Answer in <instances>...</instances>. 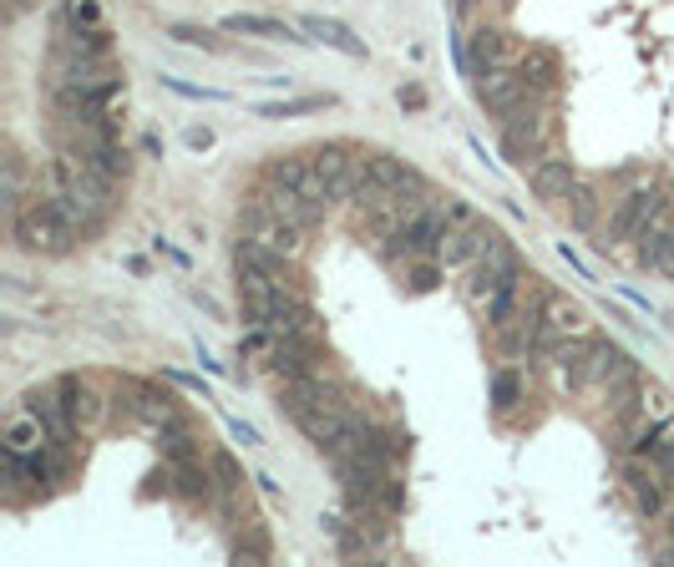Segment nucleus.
Returning a JSON list of instances; mask_svg holds the SVG:
<instances>
[{
	"label": "nucleus",
	"mask_w": 674,
	"mask_h": 567,
	"mask_svg": "<svg viewBox=\"0 0 674 567\" xmlns=\"http://www.w3.org/2000/svg\"><path fill=\"white\" fill-rule=\"evenodd\" d=\"M11 233L15 244L26 248V254H41V259H61V254H72L82 229H76L72 208L61 193H41L30 208H21L11 219Z\"/></svg>",
	"instance_id": "nucleus-1"
},
{
	"label": "nucleus",
	"mask_w": 674,
	"mask_h": 567,
	"mask_svg": "<svg viewBox=\"0 0 674 567\" xmlns=\"http://www.w3.org/2000/svg\"><path fill=\"white\" fill-rule=\"evenodd\" d=\"M548 137H553V112L542 107V97H528L517 112L502 116V158L507 162H523V168H528V158L538 162Z\"/></svg>",
	"instance_id": "nucleus-2"
},
{
	"label": "nucleus",
	"mask_w": 674,
	"mask_h": 567,
	"mask_svg": "<svg viewBox=\"0 0 674 567\" xmlns=\"http://www.w3.org/2000/svg\"><path fill=\"white\" fill-rule=\"evenodd\" d=\"M290 299H305V294H294V289H284L269 269H254V263H244L238 269V309H244V320L254 324V330H269L274 324V315Z\"/></svg>",
	"instance_id": "nucleus-3"
},
{
	"label": "nucleus",
	"mask_w": 674,
	"mask_h": 567,
	"mask_svg": "<svg viewBox=\"0 0 674 567\" xmlns=\"http://www.w3.org/2000/svg\"><path fill=\"white\" fill-rule=\"evenodd\" d=\"M396 244H385V259H441V244H446V213L441 208H426V213H416V219L406 223V229L391 233Z\"/></svg>",
	"instance_id": "nucleus-4"
},
{
	"label": "nucleus",
	"mask_w": 674,
	"mask_h": 567,
	"mask_svg": "<svg viewBox=\"0 0 674 567\" xmlns=\"http://www.w3.org/2000/svg\"><path fill=\"white\" fill-rule=\"evenodd\" d=\"M513 274H523V259L513 254V244H507V238H498V244L487 248L482 259L467 269V289H462V294H467V305H487V299H492V294H498Z\"/></svg>",
	"instance_id": "nucleus-5"
},
{
	"label": "nucleus",
	"mask_w": 674,
	"mask_h": 567,
	"mask_svg": "<svg viewBox=\"0 0 674 567\" xmlns=\"http://www.w3.org/2000/svg\"><path fill=\"white\" fill-rule=\"evenodd\" d=\"M517 61H523V46L513 41V30H502V26H482L471 36V46H462V72L471 82L498 72V66H517Z\"/></svg>",
	"instance_id": "nucleus-6"
},
{
	"label": "nucleus",
	"mask_w": 674,
	"mask_h": 567,
	"mask_svg": "<svg viewBox=\"0 0 674 567\" xmlns=\"http://www.w3.org/2000/svg\"><path fill=\"white\" fill-rule=\"evenodd\" d=\"M664 213V198L654 188H634L618 198L614 208V219H609V238H603V248L609 244H629V238H645L649 223Z\"/></svg>",
	"instance_id": "nucleus-7"
},
{
	"label": "nucleus",
	"mask_w": 674,
	"mask_h": 567,
	"mask_svg": "<svg viewBox=\"0 0 674 567\" xmlns=\"http://www.w3.org/2000/svg\"><path fill=\"white\" fill-rule=\"evenodd\" d=\"M315 158V168H320L324 188H330V204H345V198H355V188H360V177H366V158H355L351 147H315L309 152Z\"/></svg>",
	"instance_id": "nucleus-8"
},
{
	"label": "nucleus",
	"mask_w": 674,
	"mask_h": 567,
	"mask_svg": "<svg viewBox=\"0 0 674 567\" xmlns=\"http://www.w3.org/2000/svg\"><path fill=\"white\" fill-rule=\"evenodd\" d=\"M498 238H502V233L492 229L487 219L452 223V229H446V244H441V263H446V269H471V263L482 259V254L498 244Z\"/></svg>",
	"instance_id": "nucleus-9"
},
{
	"label": "nucleus",
	"mask_w": 674,
	"mask_h": 567,
	"mask_svg": "<svg viewBox=\"0 0 674 567\" xmlns=\"http://www.w3.org/2000/svg\"><path fill=\"white\" fill-rule=\"evenodd\" d=\"M528 97H532V91H528V76L517 72V66H498V72L477 76V102H482L492 116L517 112V107L528 102Z\"/></svg>",
	"instance_id": "nucleus-10"
},
{
	"label": "nucleus",
	"mask_w": 674,
	"mask_h": 567,
	"mask_svg": "<svg viewBox=\"0 0 674 567\" xmlns=\"http://www.w3.org/2000/svg\"><path fill=\"white\" fill-rule=\"evenodd\" d=\"M265 177L274 183V188H290V193H305V198H315V204H330V188H324V177H320V168H315V158L279 152V158L265 168Z\"/></svg>",
	"instance_id": "nucleus-11"
},
{
	"label": "nucleus",
	"mask_w": 674,
	"mask_h": 567,
	"mask_svg": "<svg viewBox=\"0 0 674 567\" xmlns=\"http://www.w3.org/2000/svg\"><path fill=\"white\" fill-rule=\"evenodd\" d=\"M330 355L320 349V340L315 335H294V340H279L274 345V370L284 380H305V375H320V370H330Z\"/></svg>",
	"instance_id": "nucleus-12"
},
{
	"label": "nucleus",
	"mask_w": 674,
	"mask_h": 567,
	"mask_svg": "<svg viewBox=\"0 0 674 567\" xmlns=\"http://www.w3.org/2000/svg\"><path fill=\"white\" fill-rule=\"evenodd\" d=\"M26 410L46 426V436H51V441H66V446H72L76 416H72V406H66V395H61V385H41V391H30L26 395Z\"/></svg>",
	"instance_id": "nucleus-13"
},
{
	"label": "nucleus",
	"mask_w": 674,
	"mask_h": 567,
	"mask_svg": "<svg viewBox=\"0 0 674 567\" xmlns=\"http://www.w3.org/2000/svg\"><path fill=\"white\" fill-rule=\"evenodd\" d=\"M624 481H629V492H634V502H639V511H645V517H660V511L670 507V477H664L649 456H645V461L624 466Z\"/></svg>",
	"instance_id": "nucleus-14"
},
{
	"label": "nucleus",
	"mask_w": 674,
	"mask_h": 567,
	"mask_svg": "<svg viewBox=\"0 0 674 567\" xmlns=\"http://www.w3.org/2000/svg\"><path fill=\"white\" fill-rule=\"evenodd\" d=\"M528 183L532 193H538V204H563L573 188H578V173H573V162L568 158H538L528 168Z\"/></svg>",
	"instance_id": "nucleus-15"
},
{
	"label": "nucleus",
	"mask_w": 674,
	"mask_h": 567,
	"mask_svg": "<svg viewBox=\"0 0 674 567\" xmlns=\"http://www.w3.org/2000/svg\"><path fill=\"white\" fill-rule=\"evenodd\" d=\"M223 30H229V36H259V41H284V46H305L309 41V36H299L290 21H279V15H259V11L223 15Z\"/></svg>",
	"instance_id": "nucleus-16"
},
{
	"label": "nucleus",
	"mask_w": 674,
	"mask_h": 567,
	"mask_svg": "<svg viewBox=\"0 0 674 567\" xmlns=\"http://www.w3.org/2000/svg\"><path fill=\"white\" fill-rule=\"evenodd\" d=\"M299 30H305L309 41H320V46H330V51H340V57H366V41L355 36L345 21H335V15H299Z\"/></svg>",
	"instance_id": "nucleus-17"
},
{
	"label": "nucleus",
	"mask_w": 674,
	"mask_h": 567,
	"mask_svg": "<svg viewBox=\"0 0 674 567\" xmlns=\"http://www.w3.org/2000/svg\"><path fill=\"white\" fill-rule=\"evenodd\" d=\"M639 263L654 269V274H664V279H674V223L664 219V213L649 223L645 244H639Z\"/></svg>",
	"instance_id": "nucleus-18"
},
{
	"label": "nucleus",
	"mask_w": 674,
	"mask_h": 567,
	"mask_svg": "<svg viewBox=\"0 0 674 567\" xmlns=\"http://www.w3.org/2000/svg\"><path fill=\"white\" fill-rule=\"evenodd\" d=\"M410 177H421L416 168H406L401 158H391V152H370L366 158V177L360 183H370V188H381V193H396V188H406Z\"/></svg>",
	"instance_id": "nucleus-19"
},
{
	"label": "nucleus",
	"mask_w": 674,
	"mask_h": 567,
	"mask_svg": "<svg viewBox=\"0 0 674 567\" xmlns=\"http://www.w3.org/2000/svg\"><path fill=\"white\" fill-rule=\"evenodd\" d=\"M133 406H137V421L147 426H177L183 421V410H177V400L168 391H147V385H133Z\"/></svg>",
	"instance_id": "nucleus-20"
},
{
	"label": "nucleus",
	"mask_w": 674,
	"mask_h": 567,
	"mask_svg": "<svg viewBox=\"0 0 674 567\" xmlns=\"http://www.w3.org/2000/svg\"><path fill=\"white\" fill-rule=\"evenodd\" d=\"M517 72L528 76V91H532V97H548V91L557 87V57H553V51H542V46L523 51V61H517Z\"/></svg>",
	"instance_id": "nucleus-21"
},
{
	"label": "nucleus",
	"mask_w": 674,
	"mask_h": 567,
	"mask_svg": "<svg viewBox=\"0 0 674 567\" xmlns=\"http://www.w3.org/2000/svg\"><path fill=\"white\" fill-rule=\"evenodd\" d=\"M46 441H51V436H46V426L36 421V416H30L26 406L15 410V416H11V426H5V452L30 456V452H41Z\"/></svg>",
	"instance_id": "nucleus-22"
},
{
	"label": "nucleus",
	"mask_w": 674,
	"mask_h": 567,
	"mask_svg": "<svg viewBox=\"0 0 674 567\" xmlns=\"http://www.w3.org/2000/svg\"><path fill=\"white\" fill-rule=\"evenodd\" d=\"M57 385H61V395H66V406H72L76 426H97V421H102V395L91 391L87 380L66 375V380H57Z\"/></svg>",
	"instance_id": "nucleus-23"
},
{
	"label": "nucleus",
	"mask_w": 674,
	"mask_h": 567,
	"mask_svg": "<svg viewBox=\"0 0 674 567\" xmlns=\"http://www.w3.org/2000/svg\"><path fill=\"white\" fill-rule=\"evenodd\" d=\"M517 400H528V380H523L517 365H507V370L492 375V410H498V416H513Z\"/></svg>",
	"instance_id": "nucleus-24"
},
{
	"label": "nucleus",
	"mask_w": 674,
	"mask_h": 567,
	"mask_svg": "<svg viewBox=\"0 0 674 567\" xmlns=\"http://www.w3.org/2000/svg\"><path fill=\"white\" fill-rule=\"evenodd\" d=\"M542 320L553 324L563 340H568V335H588V315L573 305V299H557V294H548V305H542Z\"/></svg>",
	"instance_id": "nucleus-25"
},
{
	"label": "nucleus",
	"mask_w": 674,
	"mask_h": 567,
	"mask_svg": "<svg viewBox=\"0 0 674 567\" xmlns=\"http://www.w3.org/2000/svg\"><path fill=\"white\" fill-rule=\"evenodd\" d=\"M158 446H162V456H168V461H198V436H193L188 421L162 426V431H158Z\"/></svg>",
	"instance_id": "nucleus-26"
},
{
	"label": "nucleus",
	"mask_w": 674,
	"mask_h": 567,
	"mask_svg": "<svg viewBox=\"0 0 674 567\" xmlns=\"http://www.w3.org/2000/svg\"><path fill=\"white\" fill-rule=\"evenodd\" d=\"M568 219L573 229H593V219H599V188L593 183H578L568 193Z\"/></svg>",
	"instance_id": "nucleus-27"
},
{
	"label": "nucleus",
	"mask_w": 674,
	"mask_h": 567,
	"mask_svg": "<svg viewBox=\"0 0 674 567\" xmlns=\"http://www.w3.org/2000/svg\"><path fill=\"white\" fill-rule=\"evenodd\" d=\"M335 97H294V102H265L254 107V112L265 116V122H284V116H305V112H320V107H330Z\"/></svg>",
	"instance_id": "nucleus-28"
},
{
	"label": "nucleus",
	"mask_w": 674,
	"mask_h": 567,
	"mask_svg": "<svg viewBox=\"0 0 674 567\" xmlns=\"http://www.w3.org/2000/svg\"><path fill=\"white\" fill-rule=\"evenodd\" d=\"M208 471H213V496H234L238 486H244V477H238V466H234V456H213L208 461Z\"/></svg>",
	"instance_id": "nucleus-29"
},
{
	"label": "nucleus",
	"mask_w": 674,
	"mask_h": 567,
	"mask_svg": "<svg viewBox=\"0 0 674 567\" xmlns=\"http://www.w3.org/2000/svg\"><path fill=\"white\" fill-rule=\"evenodd\" d=\"M168 36H173L177 46H193V51H223V41L213 36V30H208V26H188V21H183V26H173Z\"/></svg>",
	"instance_id": "nucleus-30"
},
{
	"label": "nucleus",
	"mask_w": 674,
	"mask_h": 567,
	"mask_svg": "<svg viewBox=\"0 0 674 567\" xmlns=\"http://www.w3.org/2000/svg\"><path fill=\"white\" fill-rule=\"evenodd\" d=\"M162 87L177 91V97H188V102H229V91L223 87H193L183 76H162Z\"/></svg>",
	"instance_id": "nucleus-31"
},
{
	"label": "nucleus",
	"mask_w": 674,
	"mask_h": 567,
	"mask_svg": "<svg viewBox=\"0 0 674 567\" xmlns=\"http://www.w3.org/2000/svg\"><path fill=\"white\" fill-rule=\"evenodd\" d=\"M441 269H446L441 259H421V263H416V269L406 274V289H410V294H431V289L441 284Z\"/></svg>",
	"instance_id": "nucleus-32"
},
{
	"label": "nucleus",
	"mask_w": 674,
	"mask_h": 567,
	"mask_svg": "<svg viewBox=\"0 0 674 567\" xmlns=\"http://www.w3.org/2000/svg\"><path fill=\"white\" fill-rule=\"evenodd\" d=\"M234 563H269V538H265V527H254L249 542H244V538L234 542Z\"/></svg>",
	"instance_id": "nucleus-33"
},
{
	"label": "nucleus",
	"mask_w": 674,
	"mask_h": 567,
	"mask_svg": "<svg viewBox=\"0 0 674 567\" xmlns=\"http://www.w3.org/2000/svg\"><path fill=\"white\" fill-rule=\"evenodd\" d=\"M645 456H649V461H654V466H660L664 477L674 481V431H670V426H664V431H660V441H649V446H645Z\"/></svg>",
	"instance_id": "nucleus-34"
},
{
	"label": "nucleus",
	"mask_w": 674,
	"mask_h": 567,
	"mask_svg": "<svg viewBox=\"0 0 674 567\" xmlns=\"http://www.w3.org/2000/svg\"><path fill=\"white\" fill-rule=\"evenodd\" d=\"M61 21H66V26H102V5H97V0H66Z\"/></svg>",
	"instance_id": "nucleus-35"
},
{
	"label": "nucleus",
	"mask_w": 674,
	"mask_h": 567,
	"mask_svg": "<svg viewBox=\"0 0 674 567\" xmlns=\"http://www.w3.org/2000/svg\"><path fill=\"white\" fill-rule=\"evenodd\" d=\"M441 213H446V229H452V223H471V219H482V213H477V208H467V204H462V198H446V208H441Z\"/></svg>",
	"instance_id": "nucleus-36"
},
{
	"label": "nucleus",
	"mask_w": 674,
	"mask_h": 567,
	"mask_svg": "<svg viewBox=\"0 0 674 567\" xmlns=\"http://www.w3.org/2000/svg\"><path fill=\"white\" fill-rule=\"evenodd\" d=\"M183 143H188L193 152H208V147H213V132H208V127H188V132H183Z\"/></svg>",
	"instance_id": "nucleus-37"
},
{
	"label": "nucleus",
	"mask_w": 674,
	"mask_h": 567,
	"mask_svg": "<svg viewBox=\"0 0 674 567\" xmlns=\"http://www.w3.org/2000/svg\"><path fill=\"white\" fill-rule=\"evenodd\" d=\"M229 431H234V441H244V446H265V436H259L249 421H229Z\"/></svg>",
	"instance_id": "nucleus-38"
},
{
	"label": "nucleus",
	"mask_w": 674,
	"mask_h": 567,
	"mask_svg": "<svg viewBox=\"0 0 674 567\" xmlns=\"http://www.w3.org/2000/svg\"><path fill=\"white\" fill-rule=\"evenodd\" d=\"M557 254H563V263H568V269H578V279H588V263H584V259H578V254H573V248H568V244L557 248Z\"/></svg>",
	"instance_id": "nucleus-39"
},
{
	"label": "nucleus",
	"mask_w": 674,
	"mask_h": 567,
	"mask_svg": "<svg viewBox=\"0 0 674 567\" xmlns=\"http://www.w3.org/2000/svg\"><path fill=\"white\" fill-rule=\"evenodd\" d=\"M670 542H674V522H670Z\"/></svg>",
	"instance_id": "nucleus-40"
},
{
	"label": "nucleus",
	"mask_w": 674,
	"mask_h": 567,
	"mask_svg": "<svg viewBox=\"0 0 674 567\" xmlns=\"http://www.w3.org/2000/svg\"><path fill=\"white\" fill-rule=\"evenodd\" d=\"M502 5H513V0H502Z\"/></svg>",
	"instance_id": "nucleus-41"
}]
</instances>
